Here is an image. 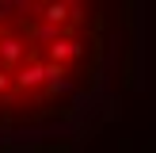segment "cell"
Wrapping results in <instances>:
<instances>
[{"label": "cell", "instance_id": "1", "mask_svg": "<svg viewBox=\"0 0 156 153\" xmlns=\"http://www.w3.org/2000/svg\"><path fill=\"white\" fill-rule=\"evenodd\" d=\"M126 46V0H0V149L76 134Z\"/></svg>", "mask_w": 156, "mask_h": 153}]
</instances>
